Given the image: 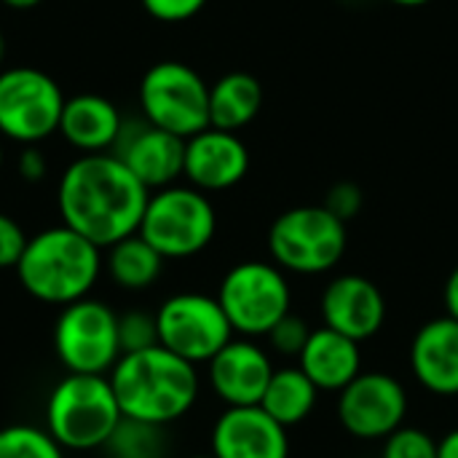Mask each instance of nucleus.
<instances>
[{
	"instance_id": "nucleus-11",
	"label": "nucleus",
	"mask_w": 458,
	"mask_h": 458,
	"mask_svg": "<svg viewBox=\"0 0 458 458\" xmlns=\"http://www.w3.org/2000/svg\"><path fill=\"white\" fill-rule=\"evenodd\" d=\"M158 346L177 354L191 365L209 362L228 341H233V327L212 295L177 293L166 298L156 311Z\"/></svg>"
},
{
	"instance_id": "nucleus-4",
	"label": "nucleus",
	"mask_w": 458,
	"mask_h": 458,
	"mask_svg": "<svg viewBox=\"0 0 458 458\" xmlns=\"http://www.w3.org/2000/svg\"><path fill=\"white\" fill-rule=\"evenodd\" d=\"M121 419L107 376L67 373L46 400V432L64 451L105 448Z\"/></svg>"
},
{
	"instance_id": "nucleus-25",
	"label": "nucleus",
	"mask_w": 458,
	"mask_h": 458,
	"mask_svg": "<svg viewBox=\"0 0 458 458\" xmlns=\"http://www.w3.org/2000/svg\"><path fill=\"white\" fill-rule=\"evenodd\" d=\"M0 458H64V448L43 429L11 424L0 429Z\"/></svg>"
},
{
	"instance_id": "nucleus-33",
	"label": "nucleus",
	"mask_w": 458,
	"mask_h": 458,
	"mask_svg": "<svg viewBox=\"0 0 458 458\" xmlns=\"http://www.w3.org/2000/svg\"><path fill=\"white\" fill-rule=\"evenodd\" d=\"M443 303H445V317L456 319L458 322V266L451 271L445 290H443Z\"/></svg>"
},
{
	"instance_id": "nucleus-26",
	"label": "nucleus",
	"mask_w": 458,
	"mask_h": 458,
	"mask_svg": "<svg viewBox=\"0 0 458 458\" xmlns=\"http://www.w3.org/2000/svg\"><path fill=\"white\" fill-rule=\"evenodd\" d=\"M118 344L121 354H137L158 346V325L156 314L148 311H126L118 317Z\"/></svg>"
},
{
	"instance_id": "nucleus-17",
	"label": "nucleus",
	"mask_w": 458,
	"mask_h": 458,
	"mask_svg": "<svg viewBox=\"0 0 458 458\" xmlns=\"http://www.w3.org/2000/svg\"><path fill=\"white\" fill-rule=\"evenodd\" d=\"M212 456L290 458V437L260 405L225 408L212 427Z\"/></svg>"
},
{
	"instance_id": "nucleus-8",
	"label": "nucleus",
	"mask_w": 458,
	"mask_h": 458,
	"mask_svg": "<svg viewBox=\"0 0 458 458\" xmlns=\"http://www.w3.org/2000/svg\"><path fill=\"white\" fill-rule=\"evenodd\" d=\"M140 107L148 123L191 140L209 126V83L185 62H156L140 81Z\"/></svg>"
},
{
	"instance_id": "nucleus-35",
	"label": "nucleus",
	"mask_w": 458,
	"mask_h": 458,
	"mask_svg": "<svg viewBox=\"0 0 458 458\" xmlns=\"http://www.w3.org/2000/svg\"><path fill=\"white\" fill-rule=\"evenodd\" d=\"M8 8H16V11H27V8H35V5H40L43 0H3Z\"/></svg>"
},
{
	"instance_id": "nucleus-14",
	"label": "nucleus",
	"mask_w": 458,
	"mask_h": 458,
	"mask_svg": "<svg viewBox=\"0 0 458 458\" xmlns=\"http://www.w3.org/2000/svg\"><path fill=\"white\" fill-rule=\"evenodd\" d=\"M319 311L325 327L362 344L381 333L386 322V298L373 279L344 274L325 287Z\"/></svg>"
},
{
	"instance_id": "nucleus-38",
	"label": "nucleus",
	"mask_w": 458,
	"mask_h": 458,
	"mask_svg": "<svg viewBox=\"0 0 458 458\" xmlns=\"http://www.w3.org/2000/svg\"><path fill=\"white\" fill-rule=\"evenodd\" d=\"M188 458H215L212 454H196V456H188Z\"/></svg>"
},
{
	"instance_id": "nucleus-36",
	"label": "nucleus",
	"mask_w": 458,
	"mask_h": 458,
	"mask_svg": "<svg viewBox=\"0 0 458 458\" xmlns=\"http://www.w3.org/2000/svg\"><path fill=\"white\" fill-rule=\"evenodd\" d=\"M389 3L403 5V8H419V5H427V3H432V0H389Z\"/></svg>"
},
{
	"instance_id": "nucleus-30",
	"label": "nucleus",
	"mask_w": 458,
	"mask_h": 458,
	"mask_svg": "<svg viewBox=\"0 0 458 458\" xmlns=\"http://www.w3.org/2000/svg\"><path fill=\"white\" fill-rule=\"evenodd\" d=\"M140 3L153 19L166 24L188 21L207 5V0H140Z\"/></svg>"
},
{
	"instance_id": "nucleus-28",
	"label": "nucleus",
	"mask_w": 458,
	"mask_h": 458,
	"mask_svg": "<svg viewBox=\"0 0 458 458\" xmlns=\"http://www.w3.org/2000/svg\"><path fill=\"white\" fill-rule=\"evenodd\" d=\"M268 338V344H271V349L276 352V354H282V357H301V352H303V346L309 344V338H311V327L306 325V319L303 317H298V314H287L284 319H279L276 325H274V330L266 335Z\"/></svg>"
},
{
	"instance_id": "nucleus-29",
	"label": "nucleus",
	"mask_w": 458,
	"mask_h": 458,
	"mask_svg": "<svg viewBox=\"0 0 458 458\" xmlns=\"http://www.w3.org/2000/svg\"><path fill=\"white\" fill-rule=\"evenodd\" d=\"M362 201H365V196H362L360 185L352 182V180H344V182H335V185L327 191L322 207H325L327 212H333L341 223H349V220H354V217L360 215Z\"/></svg>"
},
{
	"instance_id": "nucleus-5",
	"label": "nucleus",
	"mask_w": 458,
	"mask_h": 458,
	"mask_svg": "<svg viewBox=\"0 0 458 458\" xmlns=\"http://www.w3.org/2000/svg\"><path fill=\"white\" fill-rule=\"evenodd\" d=\"M215 231L217 215L207 193L193 185H169L150 193L137 233L164 260H182L204 252Z\"/></svg>"
},
{
	"instance_id": "nucleus-39",
	"label": "nucleus",
	"mask_w": 458,
	"mask_h": 458,
	"mask_svg": "<svg viewBox=\"0 0 458 458\" xmlns=\"http://www.w3.org/2000/svg\"><path fill=\"white\" fill-rule=\"evenodd\" d=\"M0 166H3V148H0Z\"/></svg>"
},
{
	"instance_id": "nucleus-3",
	"label": "nucleus",
	"mask_w": 458,
	"mask_h": 458,
	"mask_svg": "<svg viewBox=\"0 0 458 458\" xmlns=\"http://www.w3.org/2000/svg\"><path fill=\"white\" fill-rule=\"evenodd\" d=\"M99 271L102 250L64 223L27 239L16 263L21 287L35 301L51 306H70L89 298Z\"/></svg>"
},
{
	"instance_id": "nucleus-24",
	"label": "nucleus",
	"mask_w": 458,
	"mask_h": 458,
	"mask_svg": "<svg viewBox=\"0 0 458 458\" xmlns=\"http://www.w3.org/2000/svg\"><path fill=\"white\" fill-rule=\"evenodd\" d=\"M105 451L110 458H164L166 454L164 427L123 416L115 432L110 435V440L105 443Z\"/></svg>"
},
{
	"instance_id": "nucleus-21",
	"label": "nucleus",
	"mask_w": 458,
	"mask_h": 458,
	"mask_svg": "<svg viewBox=\"0 0 458 458\" xmlns=\"http://www.w3.org/2000/svg\"><path fill=\"white\" fill-rule=\"evenodd\" d=\"M263 107V86L250 72H228L209 86V126L239 134Z\"/></svg>"
},
{
	"instance_id": "nucleus-19",
	"label": "nucleus",
	"mask_w": 458,
	"mask_h": 458,
	"mask_svg": "<svg viewBox=\"0 0 458 458\" xmlns=\"http://www.w3.org/2000/svg\"><path fill=\"white\" fill-rule=\"evenodd\" d=\"M121 123H123V115L107 97L75 94L64 99L59 134L67 140V145L81 150V156L110 153L118 140Z\"/></svg>"
},
{
	"instance_id": "nucleus-20",
	"label": "nucleus",
	"mask_w": 458,
	"mask_h": 458,
	"mask_svg": "<svg viewBox=\"0 0 458 458\" xmlns=\"http://www.w3.org/2000/svg\"><path fill=\"white\" fill-rule=\"evenodd\" d=\"M298 368L319 392H344L362 373V352L357 341L330 327H317L298 357Z\"/></svg>"
},
{
	"instance_id": "nucleus-23",
	"label": "nucleus",
	"mask_w": 458,
	"mask_h": 458,
	"mask_svg": "<svg viewBox=\"0 0 458 458\" xmlns=\"http://www.w3.org/2000/svg\"><path fill=\"white\" fill-rule=\"evenodd\" d=\"M107 274L110 279L121 287V290H148L150 284H156V279L164 271V258L140 236L131 233L121 242H115L113 247H107Z\"/></svg>"
},
{
	"instance_id": "nucleus-12",
	"label": "nucleus",
	"mask_w": 458,
	"mask_h": 458,
	"mask_svg": "<svg viewBox=\"0 0 458 458\" xmlns=\"http://www.w3.org/2000/svg\"><path fill=\"white\" fill-rule=\"evenodd\" d=\"M338 421L357 440H386L408 416L405 386L381 370H362L344 392H338Z\"/></svg>"
},
{
	"instance_id": "nucleus-1",
	"label": "nucleus",
	"mask_w": 458,
	"mask_h": 458,
	"mask_svg": "<svg viewBox=\"0 0 458 458\" xmlns=\"http://www.w3.org/2000/svg\"><path fill=\"white\" fill-rule=\"evenodd\" d=\"M150 191L113 153L75 158L56 191L62 223L99 250L140 231Z\"/></svg>"
},
{
	"instance_id": "nucleus-37",
	"label": "nucleus",
	"mask_w": 458,
	"mask_h": 458,
	"mask_svg": "<svg viewBox=\"0 0 458 458\" xmlns=\"http://www.w3.org/2000/svg\"><path fill=\"white\" fill-rule=\"evenodd\" d=\"M3 56H5V40H3V32H0V64H3Z\"/></svg>"
},
{
	"instance_id": "nucleus-9",
	"label": "nucleus",
	"mask_w": 458,
	"mask_h": 458,
	"mask_svg": "<svg viewBox=\"0 0 458 458\" xmlns=\"http://www.w3.org/2000/svg\"><path fill=\"white\" fill-rule=\"evenodd\" d=\"M54 352L67 373L107 376L121 360L118 314L91 298L62 306L54 325Z\"/></svg>"
},
{
	"instance_id": "nucleus-27",
	"label": "nucleus",
	"mask_w": 458,
	"mask_h": 458,
	"mask_svg": "<svg viewBox=\"0 0 458 458\" xmlns=\"http://www.w3.org/2000/svg\"><path fill=\"white\" fill-rule=\"evenodd\" d=\"M381 458H437V440L419 427H400L384 440Z\"/></svg>"
},
{
	"instance_id": "nucleus-7",
	"label": "nucleus",
	"mask_w": 458,
	"mask_h": 458,
	"mask_svg": "<svg viewBox=\"0 0 458 458\" xmlns=\"http://www.w3.org/2000/svg\"><path fill=\"white\" fill-rule=\"evenodd\" d=\"M215 298L233 327V335L242 338H266L293 306L284 271L276 263L263 260L236 263L223 276Z\"/></svg>"
},
{
	"instance_id": "nucleus-31",
	"label": "nucleus",
	"mask_w": 458,
	"mask_h": 458,
	"mask_svg": "<svg viewBox=\"0 0 458 458\" xmlns=\"http://www.w3.org/2000/svg\"><path fill=\"white\" fill-rule=\"evenodd\" d=\"M24 247H27V236L21 225L0 212V268H16Z\"/></svg>"
},
{
	"instance_id": "nucleus-18",
	"label": "nucleus",
	"mask_w": 458,
	"mask_h": 458,
	"mask_svg": "<svg viewBox=\"0 0 458 458\" xmlns=\"http://www.w3.org/2000/svg\"><path fill=\"white\" fill-rule=\"evenodd\" d=\"M411 370L440 397H458V322L437 317L419 327L411 344Z\"/></svg>"
},
{
	"instance_id": "nucleus-2",
	"label": "nucleus",
	"mask_w": 458,
	"mask_h": 458,
	"mask_svg": "<svg viewBox=\"0 0 458 458\" xmlns=\"http://www.w3.org/2000/svg\"><path fill=\"white\" fill-rule=\"evenodd\" d=\"M107 378L126 419L158 427L182 419L199 400L196 365L180 360L164 346L121 354Z\"/></svg>"
},
{
	"instance_id": "nucleus-13",
	"label": "nucleus",
	"mask_w": 458,
	"mask_h": 458,
	"mask_svg": "<svg viewBox=\"0 0 458 458\" xmlns=\"http://www.w3.org/2000/svg\"><path fill=\"white\" fill-rule=\"evenodd\" d=\"M110 153L148 191L174 185L185 169V140L148 123L145 118H123Z\"/></svg>"
},
{
	"instance_id": "nucleus-16",
	"label": "nucleus",
	"mask_w": 458,
	"mask_h": 458,
	"mask_svg": "<svg viewBox=\"0 0 458 458\" xmlns=\"http://www.w3.org/2000/svg\"><path fill=\"white\" fill-rule=\"evenodd\" d=\"M250 172V150L233 131L207 126L204 131L185 140V169L188 182L201 193L228 191Z\"/></svg>"
},
{
	"instance_id": "nucleus-22",
	"label": "nucleus",
	"mask_w": 458,
	"mask_h": 458,
	"mask_svg": "<svg viewBox=\"0 0 458 458\" xmlns=\"http://www.w3.org/2000/svg\"><path fill=\"white\" fill-rule=\"evenodd\" d=\"M317 400H319V389L295 365V368H276L274 370V376L266 386V394L260 400V408L274 421H279L284 429H290V427L303 424L314 413Z\"/></svg>"
},
{
	"instance_id": "nucleus-34",
	"label": "nucleus",
	"mask_w": 458,
	"mask_h": 458,
	"mask_svg": "<svg viewBox=\"0 0 458 458\" xmlns=\"http://www.w3.org/2000/svg\"><path fill=\"white\" fill-rule=\"evenodd\" d=\"M437 458H458V429H451L443 440H437Z\"/></svg>"
},
{
	"instance_id": "nucleus-32",
	"label": "nucleus",
	"mask_w": 458,
	"mask_h": 458,
	"mask_svg": "<svg viewBox=\"0 0 458 458\" xmlns=\"http://www.w3.org/2000/svg\"><path fill=\"white\" fill-rule=\"evenodd\" d=\"M19 174L27 182H38L46 177V156L43 150H38L35 145H24L21 156H19Z\"/></svg>"
},
{
	"instance_id": "nucleus-15",
	"label": "nucleus",
	"mask_w": 458,
	"mask_h": 458,
	"mask_svg": "<svg viewBox=\"0 0 458 458\" xmlns=\"http://www.w3.org/2000/svg\"><path fill=\"white\" fill-rule=\"evenodd\" d=\"M209 386L228 408L260 405L274 376L271 357L252 338L228 341L209 362Z\"/></svg>"
},
{
	"instance_id": "nucleus-10",
	"label": "nucleus",
	"mask_w": 458,
	"mask_h": 458,
	"mask_svg": "<svg viewBox=\"0 0 458 458\" xmlns=\"http://www.w3.org/2000/svg\"><path fill=\"white\" fill-rule=\"evenodd\" d=\"M59 83L38 67L0 70V134L19 145H38L59 131L64 107Z\"/></svg>"
},
{
	"instance_id": "nucleus-6",
	"label": "nucleus",
	"mask_w": 458,
	"mask_h": 458,
	"mask_svg": "<svg viewBox=\"0 0 458 458\" xmlns=\"http://www.w3.org/2000/svg\"><path fill=\"white\" fill-rule=\"evenodd\" d=\"M346 223H341L322 204L293 207L282 212L268 231L271 260L282 271L301 276H319L335 268L346 255Z\"/></svg>"
}]
</instances>
